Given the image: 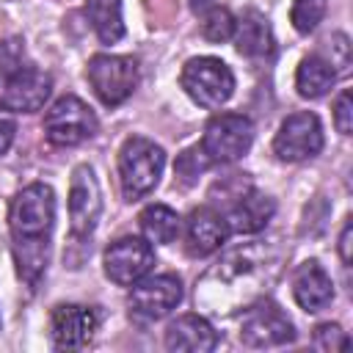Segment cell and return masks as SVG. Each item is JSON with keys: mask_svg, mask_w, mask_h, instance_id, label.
<instances>
[{"mask_svg": "<svg viewBox=\"0 0 353 353\" xmlns=\"http://www.w3.org/2000/svg\"><path fill=\"white\" fill-rule=\"evenodd\" d=\"M25 66V41L11 36L0 41V88Z\"/></svg>", "mask_w": 353, "mask_h": 353, "instance_id": "cell-25", "label": "cell"}, {"mask_svg": "<svg viewBox=\"0 0 353 353\" xmlns=\"http://www.w3.org/2000/svg\"><path fill=\"white\" fill-rule=\"evenodd\" d=\"M88 83L102 105H121L138 85V61L130 55H108L99 52L88 61Z\"/></svg>", "mask_w": 353, "mask_h": 353, "instance_id": "cell-7", "label": "cell"}, {"mask_svg": "<svg viewBox=\"0 0 353 353\" xmlns=\"http://www.w3.org/2000/svg\"><path fill=\"white\" fill-rule=\"evenodd\" d=\"M207 165H210V160L204 157L201 149H188V152H182L179 160H176V176H182V179L190 185Z\"/></svg>", "mask_w": 353, "mask_h": 353, "instance_id": "cell-27", "label": "cell"}, {"mask_svg": "<svg viewBox=\"0 0 353 353\" xmlns=\"http://www.w3.org/2000/svg\"><path fill=\"white\" fill-rule=\"evenodd\" d=\"M336 80V72L331 69L328 58L323 55H306L301 63H298V72H295V88L303 99H320L331 91Z\"/></svg>", "mask_w": 353, "mask_h": 353, "instance_id": "cell-20", "label": "cell"}, {"mask_svg": "<svg viewBox=\"0 0 353 353\" xmlns=\"http://www.w3.org/2000/svg\"><path fill=\"white\" fill-rule=\"evenodd\" d=\"M85 17L99 36L102 44H116L124 36V19H121V0H88Z\"/></svg>", "mask_w": 353, "mask_h": 353, "instance_id": "cell-22", "label": "cell"}, {"mask_svg": "<svg viewBox=\"0 0 353 353\" xmlns=\"http://www.w3.org/2000/svg\"><path fill=\"white\" fill-rule=\"evenodd\" d=\"M323 149V124L314 113L298 110L287 116L273 138V154L281 163H303Z\"/></svg>", "mask_w": 353, "mask_h": 353, "instance_id": "cell-9", "label": "cell"}, {"mask_svg": "<svg viewBox=\"0 0 353 353\" xmlns=\"http://www.w3.org/2000/svg\"><path fill=\"white\" fill-rule=\"evenodd\" d=\"M182 301V281L174 273H160V276H143L141 281L132 284L127 295L130 317L141 323H154L171 314Z\"/></svg>", "mask_w": 353, "mask_h": 353, "instance_id": "cell-8", "label": "cell"}, {"mask_svg": "<svg viewBox=\"0 0 353 353\" xmlns=\"http://www.w3.org/2000/svg\"><path fill=\"white\" fill-rule=\"evenodd\" d=\"M334 127L342 135H350V130H353V97H350L347 88L334 102Z\"/></svg>", "mask_w": 353, "mask_h": 353, "instance_id": "cell-28", "label": "cell"}, {"mask_svg": "<svg viewBox=\"0 0 353 353\" xmlns=\"http://www.w3.org/2000/svg\"><path fill=\"white\" fill-rule=\"evenodd\" d=\"M312 345L317 350H347V336L345 331L336 325V323H323L314 328V336H312Z\"/></svg>", "mask_w": 353, "mask_h": 353, "instance_id": "cell-26", "label": "cell"}, {"mask_svg": "<svg viewBox=\"0 0 353 353\" xmlns=\"http://www.w3.org/2000/svg\"><path fill=\"white\" fill-rule=\"evenodd\" d=\"M279 273V248L254 240L226 251L196 284V306L215 317H229L265 298Z\"/></svg>", "mask_w": 353, "mask_h": 353, "instance_id": "cell-1", "label": "cell"}, {"mask_svg": "<svg viewBox=\"0 0 353 353\" xmlns=\"http://www.w3.org/2000/svg\"><path fill=\"white\" fill-rule=\"evenodd\" d=\"M179 83H182L185 94L196 105L210 108V110L221 108L234 94V74H232V69L221 58H212V55L190 58L182 66Z\"/></svg>", "mask_w": 353, "mask_h": 353, "instance_id": "cell-4", "label": "cell"}, {"mask_svg": "<svg viewBox=\"0 0 353 353\" xmlns=\"http://www.w3.org/2000/svg\"><path fill=\"white\" fill-rule=\"evenodd\" d=\"M218 345V334L201 314H182L165 328V347L185 353H210Z\"/></svg>", "mask_w": 353, "mask_h": 353, "instance_id": "cell-18", "label": "cell"}, {"mask_svg": "<svg viewBox=\"0 0 353 353\" xmlns=\"http://www.w3.org/2000/svg\"><path fill=\"white\" fill-rule=\"evenodd\" d=\"M243 328L240 339L245 347H279L287 342H295V325L292 320L273 303V301H256L248 309H243Z\"/></svg>", "mask_w": 353, "mask_h": 353, "instance_id": "cell-10", "label": "cell"}, {"mask_svg": "<svg viewBox=\"0 0 353 353\" xmlns=\"http://www.w3.org/2000/svg\"><path fill=\"white\" fill-rule=\"evenodd\" d=\"M154 268V248L146 237H119L105 251V273L119 287H132Z\"/></svg>", "mask_w": 353, "mask_h": 353, "instance_id": "cell-12", "label": "cell"}, {"mask_svg": "<svg viewBox=\"0 0 353 353\" xmlns=\"http://www.w3.org/2000/svg\"><path fill=\"white\" fill-rule=\"evenodd\" d=\"M212 6V0H190V8L196 11V14H201V11H207Z\"/></svg>", "mask_w": 353, "mask_h": 353, "instance_id": "cell-32", "label": "cell"}, {"mask_svg": "<svg viewBox=\"0 0 353 353\" xmlns=\"http://www.w3.org/2000/svg\"><path fill=\"white\" fill-rule=\"evenodd\" d=\"M50 91H52V77L36 63H25L3 85L0 105L11 113H33L44 108V102L50 99Z\"/></svg>", "mask_w": 353, "mask_h": 353, "instance_id": "cell-14", "label": "cell"}, {"mask_svg": "<svg viewBox=\"0 0 353 353\" xmlns=\"http://www.w3.org/2000/svg\"><path fill=\"white\" fill-rule=\"evenodd\" d=\"M254 143V124L243 113H215L201 138V152L210 163H234Z\"/></svg>", "mask_w": 353, "mask_h": 353, "instance_id": "cell-6", "label": "cell"}, {"mask_svg": "<svg viewBox=\"0 0 353 353\" xmlns=\"http://www.w3.org/2000/svg\"><path fill=\"white\" fill-rule=\"evenodd\" d=\"M292 295L303 312H323L334 301V281L317 259H306L292 273Z\"/></svg>", "mask_w": 353, "mask_h": 353, "instance_id": "cell-16", "label": "cell"}, {"mask_svg": "<svg viewBox=\"0 0 353 353\" xmlns=\"http://www.w3.org/2000/svg\"><path fill=\"white\" fill-rule=\"evenodd\" d=\"M165 168V152L149 138L132 135L121 143L119 152V185L127 201L143 199L160 182Z\"/></svg>", "mask_w": 353, "mask_h": 353, "instance_id": "cell-3", "label": "cell"}, {"mask_svg": "<svg viewBox=\"0 0 353 353\" xmlns=\"http://www.w3.org/2000/svg\"><path fill=\"white\" fill-rule=\"evenodd\" d=\"M201 33L207 41H226L234 36V28H237V19L232 17L229 8L223 6H210L207 11H201Z\"/></svg>", "mask_w": 353, "mask_h": 353, "instance_id": "cell-23", "label": "cell"}, {"mask_svg": "<svg viewBox=\"0 0 353 353\" xmlns=\"http://www.w3.org/2000/svg\"><path fill=\"white\" fill-rule=\"evenodd\" d=\"M331 69L334 72H347L350 66V44H347V36L345 33H334L331 36Z\"/></svg>", "mask_w": 353, "mask_h": 353, "instance_id": "cell-29", "label": "cell"}, {"mask_svg": "<svg viewBox=\"0 0 353 353\" xmlns=\"http://www.w3.org/2000/svg\"><path fill=\"white\" fill-rule=\"evenodd\" d=\"M99 212H102V193L97 174L91 165L83 163L72 171V185H69V229L77 243L94 234Z\"/></svg>", "mask_w": 353, "mask_h": 353, "instance_id": "cell-11", "label": "cell"}, {"mask_svg": "<svg viewBox=\"0 0 353 353\" xmlns=\"http://www.w3.org/2000/svg\"><path fill=\"white\" fill-rule=\"evenodd\" d=\"M234 44L245 58H268L273 52V33L268 19L256 11H248L234 28Z\"/></svg>", "mask_w": 353, "mask_h": 353, "instance_id": "cell-19", "label": "cell"}, {"mask_svg": "<svg viewBox=\"0 0 353 353\" xmlns=\"http://www.w3.org/2000/svg\"><path fill=\"white\" fill-rule=\"evenodd\" d=\"M185 237H188V254L190 256H207L226 243L229 226H226L223 215L215 212L212 207H199L188 215Z\"/></svg>", "mask_w": 353, "mask_h": 353, "instance_id": "cell-17", "label": "cell"}, {"mask_svg": "<svg viewBox=\"0 0 353 353\" xmlns=\"http://www.w3.org/2000/svg\"><path fill=\"white\" fill-rule=\"evenodd\" d=\"M55 226V193L44 182L22 188L8 210L11 248L19 279L36 290L50 265V237Z\"/></svg>", "mask_w": 353, "mask_h": 353, "instance_id": "cell-2", "label": "cell"}, {"mask_svg": "<svg viewBox=\"0 0 353 353\" xmlns=\"http://www.w3.org/2000/svg\"><path fill=\"white\" fill-rule=\"evenodd\" d=\"M350 232H353V226H350V221H345L342 234H339V256L345 265H350Z\"/></svg>", "mask_w": 353, "mask_h": 353, "instance_id": "cell-31", "label": "cell"}, {"mask_svg": "<svg viewBox=\"0 0 353 353\" xmlns=\"http://www.w3.org/2000/svg\"><path fill=\"white\" fill-rule=\"evenodd\" d=\"M99 317L91 306L58 303L50 314V339L61 350H80L94 339Z\"/></svg>", "mask_w": 353, "mask_h": 353, "instance_id": "cell-13", "label": "cell"}, {"mask_svg": "<svg viewBox=\"0 0 353 353\" xmlns=\"http://www.w3.org/2000/svg\"><path fill=\"white\" fill-rule=\"evenodd\" d=\"M325 6H328V0H295L292 11H290L292 28L298 33H312L325 17Z\"/></svg>", "mask_w": 353, "mask_h": 353, "instance_id": "cell-24", "label": "cell"}, {"mask_svg": "<svg viewBox=\"0 0 353 353\" xmlns=\"http://www.w3.org/2000/svg\"><path fill=\"white\" fill-rule=\"evenodd\" d=\"M14 135H17V121L11 116V110H6L0 105V154H6L14 143Z\"/></svg>", "mask_w": 353, "mask_h": 353, "instance_id": "cell-30", "label": "cell"}, {"mask_svg": "<svg viewBox=\"0 0 353 353\" xmlns=\"http://www.w3.org/2000/svg\"><path fill=\"white\" fill-rule=\"evenodd\" d=\"M97 130H99V121L94 110L74 94L55 99L52 108L44 113V135L52 146H77L94 138Z\"/></svg>", "mask_w": 353, "mask_h": 353, "instance_id": "cell-5", "label": "cell"}, {"mask_svg": "<svg viewBox=\"0 0 353 353\" xmlns=\"http://www.w3.org/2000/svg\"><path fill=\"white\" fill-rule=\"evenodd\" d=\"M273 212H276V201L270 196H265V193H259L254 188H245L243 193L234 196V201L223 212V221H226L229 232L256 234L270 223Z\"/></svg>", "mask_w": 353, "mask_h": 353, "instance_id": "cell-15", "label": "cell"}, {"mask_svg": "<svg viewBox=\"0 0 353 353\" xmlns=\"http://www.w3.org/2000/svg\"><path fill=\"white\" fill-rule=\"evenodd\" d=\"M138 223H141L143 237L149 243H157V245H168L179 234V215L168 204H149V207H143L141 215H138Z\"/></svg>", "mask_w": 353, "mask_h": 353, "instance_id": "cell-21", "label": "cell"}]
</instances>
